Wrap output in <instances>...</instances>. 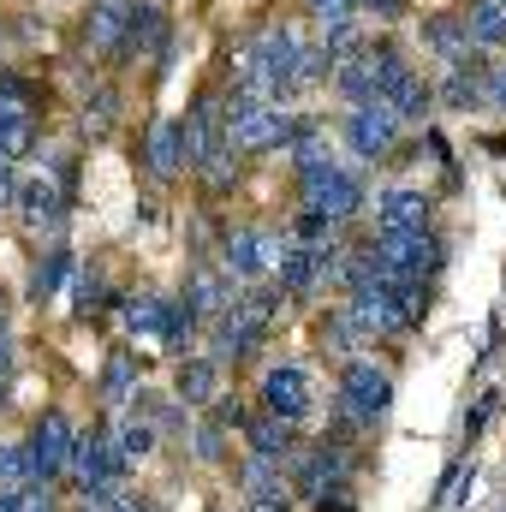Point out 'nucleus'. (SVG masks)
Masks as SVG:
<instances>
[{"instance_id":"obj_1","label":"nucleus","mask_w":506,"mask_h":512,"mask_svg":"<svg viewBox=\"0 0 506 512\" xmlns=\"http://www.w3.org/2000/svg\"><path fill=\"white\" fill-rule=\"evenodd\" d=\"M268 316H274V298H268V292L233 298V304L221 310V328H215V352H221V358H251L256 346H262V328H268Z\"/></svg>"},{"instance_id":"obj_2","label":"nucleus","mask_w":506,"mask_h":512,"mask_svg":"<svg viewBox=\"0 0 506 512\" xmlns=\"http://www.w3.org/2000/svg\"><path fill=\"white\" fill-rule=\"evenodd\" d=\"M376 262L387 268V274L423 280V274H435V268H441V245L429 239V227H417V233H381V239H376Z\"/></svg>"},{"instance_id":"obj_3","label":"nucleus","mask_w":506,"mask_h":512,"mask_svg":"<svg viewBox=\"0 0 506 512\" xmlns=\"http://www.w3.org/2000/svg\"><path fill=\"white\" fill-rule=\"evenodd\" d=\"M66 453H72V423H66L60 411H48V417L30 429V441H24L30 483H48V477H60V471H66Z\"/></svg>"},{"instance_id":"obj_4","label":"nucleus","mask_w":506,"mask_h":512,"mask_svg":"<svg viewBox=\"0 0 506 512\" xmlns=\"http://www.w3.org/2000/svg\"><path fill=\"white\" fill-rule=\"evenodd\" d=\"M340 399H346V411H352V417L376 423V417H387V405H393V382L381 376L376 364L352 358V364L340 370Z\"/></svg>"},{"instance_id":"obj_5","label":"nucleus","mask_w":506,"mask_h":512,"mask_svg":"<svg viewBox=\"0 0 506 512\" xmlns=\"http://www.w3.org/2000/svg\"><path fill=\"white\" fill-rule=\"evenodd\" d=\"M304 209H316V215H328V221H352V215L364 209V179H358L352 167H334L328 179H316V185L304 191Z\"/></svg>"},{"instance_id":"obj_6","label":"nucleus","mask_w":506,"mask_h":512,"mask_svg":"<svg viewBox=\"0 0 506 512\" xmlns=\"http://www.w3.org/2000/svg\"><path fill=\"white\" fill-rule=\"evenodd\" d=\"M262 411H268V417H280V423L310 417V376H304L298 364L268 370V376H262Z\"/></svg>"},{"instance_id":"obj_7","label":"nucleus","mask_w":506,"mask_h":512,"mask_svg":"<svg viewBox=\"0 0 506 512\" xmlns=\"http://www.w3.org/2000/svg\"><path fill=\"white\" fill-rule=\"evenodd\" d=\"M393 137H399V114L387 108V102H364L352 120H346V143L364 155V161H376L393 149Z\"/></svg>"},{"instance_id":"obj_8","label":"nucleus","mask_w":506,"mask_h":512,"mask_svg":"<svg viewBox=\"0 0 506 512\" xmlns=\"http://www.w3.org/2000/svg\"><path fill=\"white\" fill-rule=\"evenodd\" d=\"M12 197H18V209H24V221H30V227H48V233H60V221H66V185H60L54 173H36V179H24Z\"/></svg>"},{"instance_id":"obj_9","label":"nucleus","mask_w":506,"mask_h":512,"mask_svg":"<svg viewBox=\"0 0 506 512\" xmlns=\"http://www.w3.org/2000/svg\"><path fill=\"white\" fill-rule=\"evenodd\" d=\"M30 131H36V114H30V96L18 78H0V155L12 161L18 149H30Z\"/></svg>"},{"instance_id":"obj_10","label":"nucleus","mask_w":506,"mask_h":512,"mask_svg":"<svg viewBox=\"0 0 506 512\" xmlns=\"http://www.w3.org/2000/svg\"><path fill=\"white\" fill-rule=\"evenodd\" d=\"M66 465L78 471V483H84V489H96V483H120V471H126L102 435H72V453H66Z\"/></svg>"},{"instance_id":"obj_11","label":"nucleus","mask_w":506,"mask_h":512,"mask_svg":"<svg viewBox=\"0 0 506 512\" xmlns=\"http://www.w3.org/2000/svg\"><path fill=\"white\" fill-rule=\"evenodd\" d=\"M126 18H131V0H96L90 18H84V42H90L96 54L126 48Z\"/></svg>"},{"instance_id":"obj_12","label":"nucleus","mask_w":506,"mask_h":512,"mask_svg":"<svg viewBox=\"0 0 506 512\" xmlns=\"http://www.w3.org/2000/svg\"><path fill=\"white\" fill-rule=\"evenodd\" d=\"M274 256H280V251H274L262 233L239 227V233H227V256H221V262H227V274H239V280H256V274H262Z\"/></svg>"},{"instance_id":"obj_13","label":"nucleus","mask_w":506,"mask_h":512,"mask_svg":"<svg viewBox=\"0 0 506 512\" xmlns=\"http://www.w3.org/2000/svg\"><path fill=\"white\" fill-rule=\"evenodd\" d=\"M381 215V233H417V227H429V197L423 191H387L376 203Z\"/></svg>"},{"instance_id":"obj_14","label":"nucleus","mask_w":506,"mask_h":512,"mask_svg":"<svg viewBox=\"0 0 506 512\" xmlns=\"http://www.w3.org/2000/svg\"><path fill=\"white\" fill-rule=\"evenodd\" d=\"M149 167H155V179H179L185 173V131H179V120H155V131H149Z\"/></svg>"},{"instance_id":"obj_15","label":"nucleus","mask_w":506,"mask_h":512,"mask_svg":"<svg viewBox=\"0 0 506 512\" xmlns=\"http://www.w3.org/2000/svg\"><path fill=\"white\" fill-rule=\"evenodd\" d=\"M245 441H251V453L256 459H286L292 453V423H280V417H251L245 423Z\"/></svg>"},{"instance_id":"obj_16","label":"nucleus","mask_w":506,"mask_h":512,"mask_svg":"<svg viewBox=\"0 0 506 512\" xmlns=\"http://www.w3.org/2000/svg\"><path fill=\"white\" fill-rule=\"evenodd\" d=\"M465 36L477 48H501L506 42V0H477L471 18H465Z\"/></svg>"},{"instance_id":"obj_17","label":"nucleus","mask_w":506,"mask_h":512,"mask_svg":"<svg viewBox=\"0 0 506 512\" xmlns=\"http://www.w3.org/2000/svg\"><path fill=\"white\" fill-rule=\"evenodd\" d=\"M215 387H221L215 358H191V364H179V399H185V405H209Z\"/></svg>"},{"instance_id":"obj_18","label":"nucleus","mask_w":506,"mask_h":512,"mask_svg":"<svg viewBox=\"0 0 506 512\" xmlns=\"http://www.w3.org/2000/svg\"><path fill=\"white\" fill-rule=\"evenodd\" d=\"M161 42H167V18H161L155 6H131V18H126V48L149 54V48H161Z\"/></svg>"},{"instance_id":"obj_19","label":"nucleus","mask_w":506,"mask_h":512,"mask_svg":"<svg viewBox=\"0 0 506 512\" xmlns=\"http://www.w3.org/2000/svg\"><path fill=\"white\" fill-rule=\"evenodd\" d=\"M227 304H233L227 280H215V274H191V292H185V310H191V316H221Z\"/></svg>"},{"instance_id":"obj_20","label":"nucleus","mask_w":506,"mask_h":512,"mask_svg":"<svg viewBox=\"0 0 506 512\" xmlns=\"http://www.w3.org/2000/svg\"><path fill=\"white\" fill-rule=\"evenodd\" d=\"M340 90L364 108V102H376V72H370V54H358V60H340Z\"/></svg>"},{"instance_id":"obj_21","label":"nucleus","mask_w":506,"mask_h":512,"mask_svg":"<svg viewBox=\"0 0 506 512\" xmlns=\"http://www.w3.org/2000/svg\"><path fill=\"white\" fill-rule=\"evenodd\" d=\"M126 328L131 334H161V328H167V304H161V298H131Z\"/></svg>"},{"instance_id":"obj_22","label":"nucleus","mask_w":506,"mask_h":512,"mask_svg":"<svg viewBox=\"0 0 506 512\" xmlns=\"http://www.w3.org/2000/svg\"><path fill=\"white\" fill-rule=\"evenodd\" d=\"M149 441H155V429H149V423H126V429H120V447H114V459H120V465L149 459Z\"/></svg>"},{"instance_id":"obj_23","label":"nucleus","mask_w":506,"mask_h":512,"mask_svg":"<svg viewBox=\"0 0 506 512\" xmlns=\"http://www.w3.org/2000/svg\"><path fill=\"white\" fill-rule=\"evenodd\" d=\"M429 42H435V48L447 54V66H453V60H459V54L471 48V36H465V24H453V18H441V24H429Z\"/></svg>"},{"instance_id":"obj_24","label":"nucleus","mask_w":506,"mask_h":512,"mask_svg":"<svg viewBox=\"0 0 506 512\" xmlns=\"http://www.w3.org/2000/svg\"><path fill=\"white\" fill-rule=\"evenodd\" d=\"M334 227H340V221H328V215H316V209H304V215L292 221V233H298L310 251H316V245H328V239H334Z\"/></svg>"},{"instance_id":"obj_25","label":"nucleus","mask_w":506,"mask_h":512,"mask_svg":"<svg viewBox=\"0 0 506 512\" xmlns=\"http://www.w3.org/2000/svg\"><path fill=\"white\" fill-rule=\"evenodd\" d=\"M221 441H227V423H221V417H209V423L197 429V459H203V465H221V453H227Z\"/></svg>"},{"instance_id":"obj_26","label":"nucleus","mask_w":506,"mask_h":512,"mask_svg":"<svg viewBox=\"0 0 506 512\" xmlns=\"http://www.w3.org/2000/svg\"><path fill=\"white\" fill-rule=\"evenodd\" d=\"M60 274H66V251H48L42 262H36V274H30V292L42 298V292H54L60 286Z\"/></svg>"},{"instance_id":"obj_27","label":"nucleus","mask_w":506,"mask_h":512,"mask_svg":"<svg viewBox=\"0 0 506 512\" xmlns=\"http://www.w3.org/2000/svg\"><path fill=\"white\" fill-rule=\"evenodd\" d=\"M126 387H131V358L120 352V358L108 364V376H102V393H108V399L120 405V399H126Z\"/></svg>"},{"instance_id":"obj_28","label":"nucleus","mask_w":506,"mask_h":512,"mask_svg":"<svg viewBox=\"0 0 506 512\" xmlns=\"http://www.w3.org/2000/svg\"><path fill=\"white\" fill-rule=\"evenodd\" d=\"M310 6V18H322V24H334V18H352V0H304Z\"/></svg>"},{"instance_id":"obj_29","label":"nucleus","mask_w":506,"mask_h":512,"mask_svg":"<svg viewBox=\"0 0 506 512\" xmlns=\"http://www.w3.org/2000/svg\"><path fill=\"white\" fill-rule=\"evenodd\" d=\"M108 126H114V96L102 90V96H96V120H84V131H90V137H102Z\"/></svg>"},{"instance_id":"obj_30","label":"nucleus","mask_w":506,"mask_h":512,"mask_svg":"<svg viewBox=\"0 0 506 512\" xmlns=\"http://www.w3.org/2000/svg\"><path fill=\"white\" fill-rule=\"evenodd\" d=\"M18 512H54V501L42 489H18Z\"/></svg>"},{"instance_id":"obj_31","label":"nucleus","mask_w":506,"mask_h":512,"mask_svg":"<svg viewBox=\"0 0 506 512\" xmlns=\"http://www.w3.org/2000/svg\"><path fill=\"white\" fill-rule=\"evenodd\" d=\"M352 6H364V12H376V18H399L405 0H352Z\"/></svg>"},{"instance_id":"obj_32","label":"nucleus","mask_w":506,"mask_h":512,"mask_svg":"<svg viewBox=\"0 0 506 512\" xmlns=\"http://www.w3.org/2000/svg\"><path fill=\"white\" fill-rule=\"evenodd\" d=\"M0 512H18V489H0Z\"/></svg>"},{"instance_id":"obj_33","label":"nucleus","mask_w":506,"mask_h":512,"mask_svg":"<svg viewBox=\"0 0 506 512\" xmlns=\"http://www.w3.org/2000/svg\"><path fill=\"white\" fill-rule=\"evenodd\" d=\"M120 512H161V507H149V501H120Z\"/></svg>"},{"instance_id":"obj_34","label":"nucleus","mask_w":506,"mask_h":512,"mask_svg":"<svg viewBox=\"0 0 506 512\" xmlns=\"http://www.w3.org/2000/svg\"><path fill=\"white\" fill-rule=\"evenodd\" d=\"M495 96H501V102H506V66H501V78H495Z\"/></svg>"},{"instance_id":"obj_35","label":"nucleus","mask_w":506,"mask_h":512,"mask_svg":"<svg viewBox=\"0 0 506 512\" xmlns=\"http://www.w3.org/2000/svg\"><path fill=\"white\" fill-rule=\"evenodd\" d=\"M0 340H6V322H0Z\"/></svg>"}]
</instances>
